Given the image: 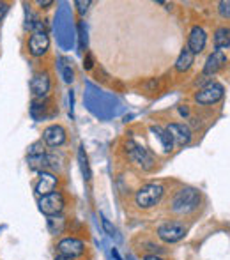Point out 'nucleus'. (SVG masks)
I'll return each instance as SVG.
<instances>
[{
	"mask_svg": "<svg viewBox=\"0 0 230 260\" xmlns=\"http://www.w3.org/2000/svg\"><path fill=\"white\" fill-rule=\"evenodd\" d=\"M126 154L133 163H137L142 170H152L156 165V159H154V156H152V152L147 151L145 147H142V145H138L137 142H133V140L126 142Z\"/></svg>",
	"mask_w": 230,
	"mask_h": 260,
	"instance_id": "20e7f679",
	"label": "nucleus"
},
{
	"mask_svg": "<svg viewBox=\"0 0 230 260\" xmlns=\"http://www.w3.org/2000/svg\"><path fill=\"white\" fill-rule=\"evenodd\" d=\"M7 11H9V4H6V2H0V21H2L4 18H6Z\"/></svg>",
	"mask_w": 230,
	"mask_h": 260,
	"instance_id": "a878e982",
	"label": "nucleus"
},
{
	"mask_svg": "<svg viewBox=\"0 0 230 260\" xmlns=\"http://www.w3.org/2000/svg\"><path fill=\"white\" fill-rule=\"evenodd\" d=\"M165 195V188L159 182H149V184L142 186L135 195V204L140 209H151L158 206L159 200Z\"/></svg>",
	"mask_w": 230,
	"mask_h": 260,
	"instance_id": "7ed1b4c3",
	"label": "nucleus"
},
{
	"mask_svg": "<svg viewBox=\"0 0 230 260\" xmlns=\"http://www.w3.org/2000/svg\"><path fill=\"white\" fill-rule=\"evenodd\" d=\"M206 43H207V34L202 27L195 25V27L189 30V38H188V46L186 48L189 50L193 55L196 53H202L204 48H206Z\"/></svg>",
	"mask_w": 230,
	"mask_h": 260,
	"instance_id": "9b49d317",
	"label": "nucleus"
},
{
	"mask_svg": "<svg viewBox=\"0 0 230 260\" xmlns=\"http://www.w3.org/2000/svg\"><path fill=\"white\" fill-rule=\"evenodd\" d=\"M186 225L182 221H165L158 226L156 234L163 243H179L186 236Z\"/></svg>",
	"mask_w": 230,
	"mask_h": 260,
	"instance_id": "423d86ee",
	"label": "nucleus"
},
{
	"mask_svg": "<svg viewBox=\"0 0 230 260\" xmlns=\"http://www.w3.org/2000/svg\"><path fill=\"white\" fill-rule=\"evenodd\" d=\"M65 219L62 216H50L48 218V229L52 234H60L64 230Z\"/></svg>",
	"mask_w": 230,
	"mask_h": 260,
	"instance_id": "412c9836",
	"label": "nucleus"
},
{
	"mask_svg": "<svg viewBox=\"0 0 230 260\" xmlns=\"http://www.w3.org/2000/svg\"><path fill=\"white\" fill-rule=\"evenodd\" d=\"M53 165V157L48 154H43V156H34V157H28V167L32 170H38V172H45L48 167Z\"/></svg>",
	"mask_w": 230,
	"mask_h": 260,
	"instance_id": "a211bd4d",
	"label": "nucleus"
},
{
	"mask_svg": "<svg viewBox=\"0 0 230 260\" xmlns=\"http://www.w3.org/2000/svg\"><path fill=\"white\" fill-rule=\"evenodd\" d=\"M46 154V149H45V144L41 142H36L28 147V157H34V156H43Z\"/></svg>",
	"mask_w": 230,
	"mask_h": 260,
	"instance_id": "4be33fe9",
	"label": "nucleus"
},
{
	"mask_svg": "<svg viewBox=\"0 0 230 260\" xmlns=\"http://www.w3.org/2000/svg\"><path fill=\"white\" fill-rule=\"evenodd\" d=\"M50 87H52V80H50L48 71L36 73L34 78L30 80V90H32V96H34L36 101L46 100V98H48V92H50Z\"/></svg>",
	"mask_w": 230,
	"mask_h": 260,
	"instance_id": "1a4fd4ad",
	"label": "nucleus"
},
{
	"mask_svg": "<svg viewBox=\"0 0 230 260\" xmlns=\"http://www.w3.org/2000/svg\"><path fill=\"white\" fill-rule=\"evenodd\" d=\"M55 260H71V258H65V257H62V255H58V257H55Z\"/></svg>",
	"mask_w": 230,
	"mask_h": 260,
	"instance_id": "7c9ffc66",
	"label": "nucleus"
},
{
	"mask_svg": "<svg viewBox=\"0 0 230 260\" xmlns=\"http://www.w3.org/2000/svg\"><path fill=\"white\" fill-rule=\"evenodd\" d=\"M43 142L48 147H60L65 142V129L60 124H52L43 131Z\"/></svg>",
	"mask_w": 230,
	"mask_h": 260,
	"instance_id": "9d476101",
	"label": "nucleus"
},
{
	"mask_svg": "<svg viewBox=\"0 0 230 260\" xmlns=\"http://www.w3.org/2000/svg\"><path fill=\"white\" fill-rule=\"evenodd\" d=\"M230 46V27H220L214 32V48L221 50Z\"/></svg>",
	"mask_w": 230,
	"mask_h": 260,
	"instance_id": "f3484780",
	"label": "nucleus"
},
{
	"mask_svg": "<svg viewBox=\"0 0 230 260\" xmlns=\"http://www.w3.org/2000/svg\"><path fill=\"white\" fill-rule=\"evenodd\" d=\"M78 163H80V168H82L83 177L89 181L90 179V167H89V157H87V152H85V149H83V145H80V149H78Z\"/></svg>",
	"mask_w": 230,
	"mask_h": 260,
	"instance_id": "aec40b11",
	"label": "nucleus"
},
{
	"mask_svg": "<svg viewBox=\"0 0 230 260\" xmlns=\"http://www.w3.org/2000/svg\"><path fill=\"white\" fill-rule=\"evenodd\" d=\"M218 11H220L221 18L230 20V0H223V2L218 4Z\"/></svg>",
	"mask_w": 230,
	"mask_h": 260,
	"instance_id": "5701e85b",
	"label": "nucleus"
},
{
	"mask_svg": "<svg viewBox=\"0 0 230 260\" xmlns=\"http://www.w3.org/2000/svg\"><path fill=\"white\" fill-rule=\"evenodd\" d=\"M38 6L43 7V9H48L50 6H53V0H39Z\"/></svg>",
	"mask_w": 230,
	"mask_h": 260,
	"instance_id": "bb28decb",
	"label": "nucleus"
},
{
	"mask_svg": "<svg viewBox=\"0 0 230 260\" xmlns=\"http://www.w3.org/2000/svg\"><path fill=\"white\" fill-rule=\"evenodd\" d=\"M227 64V55L221 50H214L213 53L207 57L206 64H204V76H213L220 71L223 66Z\"/></svg>",
	"mask_w": 230,
	"mask_h": 260,
	"instance_id": "ddd939ff",
	"label": "nucleus"
},
{
	"mask_svg": "<svg viewBox=\"0 0 230 260\" xmlns=\"http://www.w3.org/2000/svg\"><path fill=\"white\" fill-rule=\"evenodd\" d=\"M165 129L169 131V135L172 137V140L175 144L181 145V147H184V145H188L189 142H191V129H189L186 124L172 122V124H169Z\"/></svg>",
	"mask_w": 230,
	"mask_h": 260,
	"instance_id": "f8f14e48",
	"label": "nucleus"
},
{
	"mask_svg": "<svg viewBox=\"0 0 230 260\" xmlns=\"http://www.w3.org/2000/svg\"><path fill=\"white\" fill-rule=\"evenodd\" d=\"M151 131L156 135V137L159 138L163 151H165L167 154H169V152H172V149H174V140H172V137L169 135V131H167L165 127H159V126H151Z\"/></svg>",
	"mask_w": 230,
	"mask_h": 260,
	"instance_id": "2eb2a0df",
	"label": "nucleus"
},
{
	"mask_svg": "<svg viewBox=\"0 0 230 260\" xmlns=\"http://www.w3.org/2000/svg\"><path fill=\"white\" fill-rule=\"evenodd\" d=\"M193 60H195V55L189 52L188 48H184L181 52V55L177 57V60H175V71H177V73H186L193 66Z\"/></svg>",
	"mask_w": 230,
	"mask_h": 260,
	"instance_id": "dca6fc26",
	"label": "nucleus"
},
{
	"mask_svg": "<svg viewBox=\"0 0 230 260\" xmlns=\"http://www.w3.org/2000/svg\"><path fill=\"white\" fill-rule=\"evenodd\" d=\"M58 71H60L62 80H64L65 83H73V80H75V71H73L68 58H64V57L58 58Z\"/></svg>",
	"mask_w": 230,
	"mask_h": 260,
	"instance_id": "6ab92c4d",
	"label": "nucleus"
},
{
	"mask_svg": "<svg viewBox=\"0 0 230 260\" xmlns=\"http://www.w3.org/2000/svg\"><path fill=\"white\" fill-rule=\"evenodd\" d=\"M112 255H114V258H115V260H122V258H120V255H119V251H117L115 248L112 250Z\"/></svg>",
	"mask_w": 230,
	"mask_h": 260,
	"instance_id": "c756f323",
	"label": "nucleus"
},
{
	"mask_svg": "<svg viewBox=\"0 0 230 260\" xmlns=\"http://www.w3.org/2000/svg\"><path fill=\"white\" fill-rule=\"evenodd\" d=\"M75 6H76V9H78L80 14H85L87 9H89V6H90V0H76Z\"/></svg>",
	"mask_w": 230,
	"mask_h": 260,
	"instance_id": "393cba45",
	"label": "nucleus"
},
{
	"mask_svg": "<svg viewBox=\"0 0 230 260\" xmlns=\"http://www.w3.org/2000/svg\"><path fill=\"white\" fill-rule=\"evenodd\" d=\"M101 225H103V230H105V232H107V234H108V236H112V237H114V236H115V234H117L115 226H114V225H112V223H110V221H108V219H107V218H105V216H101Z\"/></svg>",
	"mask_w": 230,
	"mask_h": 260,
	"instance_id": "b1692460",
	"label": "nucleus"
},
{
	"mask_svg": "<svg viewBox=\"0 0 230 260\" xmlns=\"http://www.w3.org/2000/svg\"><path fill=\"white\" fill-rule=\"evenodd\" d=\"M223 96H225V87L218 82H211L195 94V101L202 106H209L221 101Z\"/></svg>",
	"mask_w": 230,
	"mask_h": 260,
	"instance_id": "39448f33",
	"label": "nucleus"
},
{
	"mask_svg": "<svg viewBox=\"0 0 230 260\" xmlns=\"http://www.w3.org/2000/svg\"><path fill=\"white\" fill-rule=\"evenodd\" d=\"M85 69H92V66H94V60H92V55L90 53H87V58H85Z\"/></svg>",
	"mask_w": 230,
	"mask_h": 260,
	"instance_id": "cd10ccee",
	"label": "nucleus"
},
{
	"mask_svg": "<svg viewBox=\"0 0 230 260\" xmlns=\"http://www.w3.org/2000/svg\"><path fill=\"white\" fill-rule=\"evenodd\" d=\"M57 250H58V255L73 260V258L82 257L83 251H85V244H83V241L76 239V237H64L62 241H58Z\"/></svg>",
	"mask_w": 230,
	"mask_h": 260,
	"instance_id": "6e6552de",
	"label": "nucleus"
},
{
	"mask_svg": "<svg viewBox=\"0 0 230 260\" xmlns=\"http://www.w3.org/2000/svg\"><path fill=\"white\" fill-rule=\"evenodd\" d=\"M144 260H165V258H161L159 255H145Z\"/></svg>",
	"mask_w": 230,
	"mask_h": 260,
	"instance_id": "c85d7f7f",
	"label": "nucleus"
},
{
	"mask_svg": "<svg viewBox=\"0 0 230 260\" xmlns=\"http://www.w3.org/2000/svg\"><path fill=\"white\" fill-rule=\"evenodd\" d=\"M28 28L32 30L30 38H28V53H30L32 57H43L50 48L48 32H46L43 21H39V20L32 21V23L28 25Z\"/></svg>",
	"mask_w": 230,
	"mask_h": 260,
	"instance_id": "f03ea898",
	"label": "nucleus"
},
{
	"mask_svg": "<svg viewBox=\"0 0 230 260\" xmlns=\"http://www.w3.org/2000/svg\"><path fill=\"white\" fill-rule=\"evenodd\" d=\"M39 211L43 212L45 216H60V212L64 211V195L60 191H53L50 195H45V197H39Z\"/></svg>",
	"mask_w": 230,
	"mask_h": 260,
	"instance_id": "0eeeda50",
	"label": "nucleus"
},
{
	"mask_svg": "<svg viewBox=\"0 0 230 260\" xmlns=\"http://www.w3.org/2000/svg\"><path fill=\"white\" fill-rule=\"evenodd\" d=\"M200 199L202 197H200L199 189L182 188L175 193L172 204H170V209H172V212H177V214H189V212H193L200 206Z\"/></svg>",
	"mask_w": 230,
	"mask_h": 260,
	"instance_id": "f257e3e1",
	"label": "nucleus"
},
{
	"mask_svg": "<svg viewBox=\"0 0 230 260\" xmlns=\"http://www.w3.org/2000/svg\"><path fill=\"white\" fill-rule=\"evenodd\" d=\"M57 182H58V179L52 172H46V170L39 172V181H38V184H36V193H38L39 197L50 195V193L55 191Z\"/></svg>",
	"mask_w": 230,
	"mask_h": 260,
	"instance_id": "4468645a",
	"label": "nucleus"
}]
</instances>
